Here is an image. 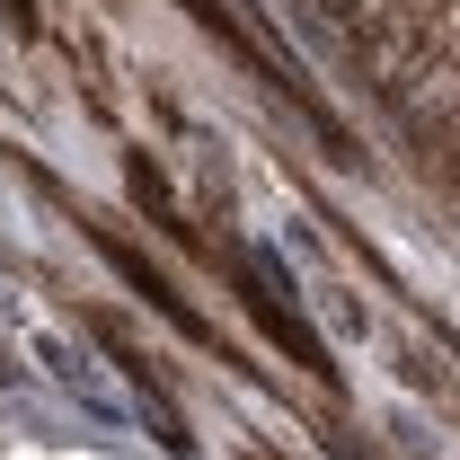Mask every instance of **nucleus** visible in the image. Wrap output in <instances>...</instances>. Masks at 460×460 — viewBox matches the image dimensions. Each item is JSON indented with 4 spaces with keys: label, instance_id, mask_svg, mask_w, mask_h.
I'll return each mask as SVG.
<instances>
[{
    "label": "nucleus",
    "instance_id": "1",
    "mask_svg": "<svg viewBox=\"0 0 460 460\" xmlns=\"http://www.w3.org/2000/svg\"><path fill=\"white\" fill-rule=\"evenodd\" d=\"M390 107H399V124L416 142H452V124H460V54L425 62L407 89H390Z\"/></svg>",
    "mask_w": 460,
    "mask_h": 460
},
{
    "label": "nucleus",
    "instance_id": "2",
    "mask_svg": "<svg viewBox=\"0 0 460 460\" xmlns=\"http://www.w3.org/2000/svg\"><path fill=\"white\" fill-rule=\"evenodd\" d=\"M98 248H107V257H115V275H124V284L142 292L151 310H169V319H177V328H186V337H204V319H195V310H186V301H177V292H169V275H160V266H142V257H133V248H124L115 230H98Z\"/></svg>",
    "mask_w": 460,
    "mask_h": 460
}]
</instances>
